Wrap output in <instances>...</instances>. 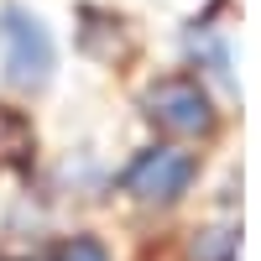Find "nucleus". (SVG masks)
Instances as JSON below:
<instances>
[{"label":"nucleus","instance_id":"nucleus-1","mask_svg":"<svg viewBox=\"0 0 261 261\" xmlns=\"http://www.w3.org/2000/svg\"><path fill=\"white\" fill-rule=\"evenodd\" d=\"M0 47H6V79L21 89H42L53 79V37L32 11H0Z\"/></svg>","mask_w":261,"mask_h":261},{"label":"nucleus","instance_id":"nucleus-2","mask_svg":"<svg viewBox=\"0 0 261 261\" xmlns=\"http://www.w3.org/2000/svg\"><path fill=\"white\" fill-rule=\"evenodd\" d=\"M146 115L167 125V130H183V136H193V130H209L214 125V110H209V94H204V84L199 79H188V73H172L162 84H151V94H146Z\"/></svg>","mask_w":261,"mask_h":261},{"label":"nucleus","instance_id":"nucleus-3","mask_svg":"<svg viewBox=\"0 0 261 261\" xmlns=\"http://www.w3.org/2000/svg\"><path fill=\"white\" fill-rule=\"evenodd\" d=\"M188 183H193V157L178 151V146H151L125 172V188L136 193L141 204H172Z\"/></svg>","mask_w":261,"mask_h":261},{"label":"nucleus","instance_id":"nucleus-4","mask_svg":"<svg viewBox=\"0 0 261 261\" xmlns=\"http://www.w3.org/2000/svg\"><path fill=\"white\" fill-rule=\"evenodd\" d=\"M32 151H37L32 120L21 115V110H6V105H0V162H6V167H27Z\"/></svg>","mask_w":261,"mask_h":261},{"label":"nucleus","instance_id":"nucleus-5","mask_svg":"<svg viewBox=\"0 0 261 261\" xmlns=\"http://www.w3.org/2000/svg\"><path fill=\"white\" fill-rule=\"evenodd\" d=\"M230 251H235L230 230H204L199 241H193V261H230Z\"/></svg>","mask_w":261,"mask_h":261},{"label":"nucleus","instance_id":"nucleus-6","mask_svg":"<svg viewBox=\"0 0 261 261\" xmlns=\"http://www.w3.org/2000/svg\"><path fill=\"white\" fill-rule=\"evenodd\" d=\"M58 261H110V256H105V246H99V241L79 235V241H68V246L58 251Z\"/></svg>","mask_w":261,"mask_h":261}]
</instances>
